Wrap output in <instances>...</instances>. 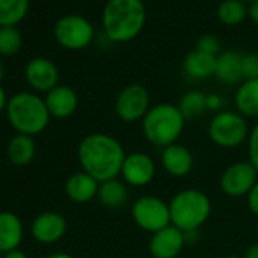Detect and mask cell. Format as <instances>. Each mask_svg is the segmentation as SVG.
Wrapping results in <instances>:
<instances>
[{
  "instance_id": "3957f363",
  "label": "cell",
  "mask_w": 258,
  "mask_h": 258,
  "mask_svg": "<svg viewBox=\"0 0 258 258\" xmlns=\"http://www.w3.org/2000/svg\"><path fill=\"white\" fill-rule=\"evenodd\" d=\"M5 112L17 134L29 137L41 134L52 118L44 99L29 91H22L10 97Z\"/></svg>"
},
{
  "instance_id": "1f68e13d",
  "label": "cell",
  "mask_w": 258,
  "mask_h": 258,
  "mask_svg": "<svg viewBox=\"0 0 258 258\" xmlns=\"http://www.w3.org/2000/svg\"><path fill=\"white\" fill-rule=\"evenodd\" d=\"M222 106H223V97L222 96H219L216 93L207 94V109L208 111L219 112V111H222Z\"/></svg>"
},
{
  "instance_id": "30bf717a",
  "label": "cell",
  "mask_w": 258,
  "mask_h": 258,
  "mask_svg": "<svg viewBox=\"0 0 258 258\" xmlns=\"http://www.w3.org/2000/svg\"><path fill=\"white\" fill-rule=\"evenodd\" d=\"M258 181V172L249 161L229 164L220 175V190L229 198H243L250 193Z\"/></svg>"
},
{
  "instance_id": "7402d4cb",
  "label": "cell",
  "mask_w": 258,
  "mask_h": 258,
  "mask_svg": "<svg viewBox=\"0 0 258 258\" xmlns=\"http://www.w3.org/2000/svg\"><path fill=\"white\" fill-rule=\"evenodd\" d=\"M97 199L99 202L108 208V210H118L123 205H126L127 199H129V191H127V185L118 179H108L99 184V190H97Z\"/></svg>"
},
{
  "instance_id": "d6a6232c",
  "label": "cell",
  "mask_w": 258,
  "mask_h": 258,
  "mask_svg": "<svg viewBox=\"0 0 258 258\" xmlns=\"http://www.w3.org/2000/svg\"><path fill=\"white\" fill-rule=\"evenodd\" d=\"M241 256H243V258H258V243L249 244Z\"/></svg>"
},
{
  "instance_id": "9c48e42d",
  "label": "cell",
  "mask_w": 258,
  "mask_h": 258,
  "mask_svg": "<svg viewBox=\"0 0 258 258\" xmlns=\"http://www.w3.org/2000/svg\"><path fill=\"white\" fill-rule=\"evenodd\" d=\"M55 38L56 41L70 50H81L87 47L94 35L91 23L81 16H66L59 19L55 25Z\"/></svg>"
},
{
  "instance_id": "d4e9b609",
  "label": "cell",
  "mask_w": 258,
  "mask_h": 258,
  "mask_svg": "<svg viewBox=\"0 0 258 258\" xmlns=\"http://www.w3.org/2000/svg\"><path fill=\"white\" fill-rule=\"evenodd\" d=\"M179 111L182 112L185 120L198 118L201 117L207 109V94L199 91V90H191L187 91L178 103Z\"/></svg>"
},
{
  "instance_id": "f35d334b",
  "label": "cell",
  "mask_w": 258,
  "mask_h": 258,
  "mask_svg": "<svg viewBox=\"0 0 258 258\" xmlns=\"http://www.w3.org/2000/svg\"><path fill=\"white\" fill-rule=\"evenodd\" d=\"M225 258H243V256H240V255H228Z\"/></svg>"
},
{
  "instance_id": "6da1fadb",
  "label": "cell",
  "mask_w": 258,
  "mask_h": 258,
  "mask_svg": "<svg viewBox=\"0 0 258 258\" xmlns=\"http://www.w3.org/2000/svg\"><path fill=\"white\" fill-rule=\"evenodd\" d=\"M126 155L121 143L105 133L88 134L78 146V160L82 172L99 182L118 178Z\"/></svg>"
},
{
  "instance_id": "9a60e30c",
  "label": "cell",
  "mask_w": 258,
  "mask_h": 258,
  "mask_svg": "<svg viewBox=\"0 0 258 258\" xmlns=\"http://www.w3.org/2000/svg\"><path fill=\"white\" fill-rule=\"evenodd\" d=\"M161 166L167 175L173 178H184L193 170L195 158L187 146L173 143L161 151Z\"/></svg>"
},
{
  "instance_id": "484cf974",
  "label": "cell",
  "mask_w": 258,
  "mask_h": 258,
  "mask_svg": "<svg viewBox=\"0 0 258 258\" xmlns=\"http://www.w3.org/2000/svg\"><path fill=\"white\" fill-rule=\"evenodd\" d=\"M247 16V8L240 0H223L217 8V17L223 25H240Z\"/></svg>"
},
{
  "instance_id": "e0dca14e",
  "label": "cell",
  "mask_w": 258,
  "mask_h": 258,
  "mask_svg": "<svg viewBox=\"0 0 258 258\" xmlns=\"http://www.w3.org/2000/svg\"><path fill=\"white\" fill-rule=\"evenodd\" d=\"M99 181L94 179L91 175L85 172H76L73 173L64 185L66 196L75 202V204H87L97 198L99 190Z\"/></svg>"
},
{
  "instance_id": "83f0119b",
  "label": "cell",
  "mask_w": 258,
  "mask_h": 258,
  "mask_svg": "<svg viewBox=\"0 0 258 258\" xmlns=\"http://www.w3.org/2000/svg\"><path fill=\"white\" fill-rule=\"evenodd\" d=\"M241 70H243V79L244 81L258 79V55L256 53L243 55Z\"/></svg>"
},
{
  "instance_id": "ac0fdd59",
  "label": "cell",
  "mask_w": 258,
  "mask_h": 258,
  "mask_svg": "<svg viewBox=\"0 0 258 258\" xmlns=\"http://www.w3.org/2000/svg\"><path fill=\"white\" fill-rule=\"evenodd\" d=\"M25 229L22 219L13 211H0V252L7 253L19 249Z\"/></svg>"
},
{
  "instance_id": "5b68a950",
  "label": "cell",
  "mask_w": 258,
  "mask_h": 258,
  "mask_svg": "<svg viewBox=\"0 0 258 258\" xmlns=\"http://www.w3.org/2000/svg\"><path fill=\"white\" fill-rule=\"evenodd\" d=\"M170 222L184 234L196 232L211 216V199L198 188H184L175 193L169 202Z\"/></svg>"
},
{
  "instance_id": "2e32d148",
  "label": "cell",
  "mask_w": 258,
  "mask_h": 258,
  "mask_svg": "<svg viewBox=\"0 0 258 258\" xmlns=\"http://www.w3.org/2000/svg\"><path fill=\"white\" fill-rule=\"evenodd\" d=\"M46 106L50 117L53 118H69L78 109V94L69 85H56L53 90L46 93Z\"/></svg>"
},
{
  "instance_id": "603a6c76",
  "label": "cell",
  "mask_w": 258,
  "mask_h": 258,
  "mask_svg": "<svg viewBox=\"0 0 258 258\" xmlns=\"http://www.w3.org/2000/svg\"><path fill=\"white\" fill-rule=\"evenodd\" d=\"M235 111L243 117H258V79L243 81L234 94Z\"/></svg>"
},
{
  "instance_id": "7a4b0ae2",
  "label": "cell",
  "mask_w": 258,
  "mask_h": 258,
  "mask_svg": "<svg viewBox=\"0 0 258 258\" xmlns=\"http://www.w3.org/2000/svg\"><path fill=\"white\" fill-rule=\"evenodd\" d=\"M103 31L114 43L134 40L143 29L146 8L142 0H109L103 10Z\"/></svg>"
},
{
  "instance_id": "4dcf8cb0",
  "label": "cell",
  "mask_w": 258,
  "mask_h": 258,
  "mask_svg": "<svg viewBox=\"0 0 258 258\" xmlns=\"http://www.w3.org/2000/svg\"><path fill=\"white\" fill-rule=\"evenodd\" d=\"M246 201H247V208L250 210V213L258 217V181L255 182L250 193L246 196Z\"/></svg>"
},
{
  "instance_id": "cb8c5ba5",
  "label": "cell",
  "mask_w": 258,
  "mask_h": 258,
  "mask_svg": "<svg viewBox=\"0 0 258 258\" xmlns=\"http://www.w3.org/2000/svg\"><path fill=\"white\" fill-rule=\"evenodd\" d=\"M29 11V0H0V28L16 26Z\"/></svg>"
},
{
  "instance_id": "d6986e66",
  "label": "cell",
  "mask_w": 258,
  "mask_h": 258,
  "mask_svg": "<svg viewBox=\"0 0 258 258\" xmlns=\"http://www.w3.org/2000/svg\"><path fill=\"white\" fill-rule=\"evenodd\" d=\"M241 61L243 55L237 50H226L217 56V66H216V78L226 85L238 84L243 79V70H241Z\"/></svg>"
},
{
  "instance_id": "44dd1931",
  "label": "cell",
  "mask_w": 258,
  "mask_h": 258,
  "mask_svg": "<svg viewBox=\"0 0 258 258\" xmlns=\"http://www.w3.org/2000/svg\"><path fill=\"white\" fill-rule=\"evenodd\" d=\"M37 154V145L34 137L17 134L7 145V157L11 164L23 167L34 161Z\"/></svg>"
},
{
  "instance_id": "8d00e7d4",
  "label": "cell",
  "mask_w": 258,
  "mask_h": 258,
  "mask_svg": "<svg viewBox=\"0 0 258 258\" xmlns=\"http://www.w3.org/2000/svg\"><path fill=\"white\" fill-rule=\"evenodd\" d=\"M44 258H75V256L70 255V253H67V252H53V253H49Z\"/></svg>"
},
{
  "instance_id": "ba28073f",
  "label": "cell",
  "mask_w": 258,
  "mask_h": 258,
  "mask_svg": "<svg viewBox=\"0 0 258 258\" xmlns=\"http://www.w3.org/2000/svg\"><path fill=\"white\" fill-rule=\"evenodd\" d=\"M114 109L117 117L124 123L142 121L151 109L149 91L140 84L124 87L115 97Z\"/></svg>"
},
{
  "instance_id": "4fadbf2b",
  "label": "cell",
  "mask_w": 258,
  "mask_h": 258,
  "mask_svg": "<svg viewBox=\"0 0 258 258\" xmlns=\"http://www.w3.org/2000/svg\"><path fill=\"white\" fill-rule=\"evenodd\" d=\"M67 231V220L56 211H44L38 214L31 225V234L41 244H53L59 241Z\"/></svg>"
},
{
  "instance_id": "8992f818",
  "label": "cell",
  "mask_w": 258,
  "mask_h": 258,
  "mask_svg": "<svg viewBox=\"0 0 258 258\" xmlns=\"http://www.w3.org/2000/svg\"><path fill=\"white\" fill-rule=\"evenodd\" d=\"M246 117L237 111H219L208 123L210 140L222 149H235L249 139Z\"/></svg>"
},
{
  "instance_id": "4316f807",
  "label": "cell",
  "mask_w": 258,
  "mask_h": 258,
  "mask_svg": "<svg viewBox=\"0 0 258 258\" xmlns=\"http://www.w3.org/2000/svg\"><path fill=\"white\" fill-rule=\"evenodd\" d=\"M23 38L20 31L16 26H2L0 28V55L13 56L22 47Z\"/></svg>"
},
{
  "instance_id": "836d02e7",
  "label": "cell",
  "mask_w": 258,
  "mask_h": 258,
  "mask_svg": "<svg viewBox=\"0 0 258 258\" xmlns=\"http://www.w3.org/2000/svg\"><path fill=\"white\" fill-rule=\"evenodd\" d=\"M247 14L250 17V20L258 25V0H253V2L250 4V7L247 10Z\"/></svg>"
},
{
  "instance_id": "ffe728a7",
  "label": "cell",
  "mask_w": 258,
  "mask_h": 258,
  "mask_svg": "<svg viewBox=\"0 0 258 258\" xmlns=\"http://www.w3.org/2000/svg\"><path fill=\"white\" fill-rule=\"evenodd\" d=\"M217 56L204 53L198 49L191 50L182 62L184 72L191 79H207L216 75Z\"/></svg>"
},
{
  "instance_id": "74e56055",
  "label": "cell",
  "mask_w": 258,
  "mask_h": 258,
  "mask_svg": "<svg viewBox=\"0 0 258 258\" xmlns=\"http://www.w3.org/2000/svg\"><path fill=\"white\" fill-rule=\"evenodd\" d=\"M4 78H5V64L0 59V82L4 81Z\"/></svg>"
},
{
  "instance_id": "277c9868",
  "label": "cell",
  "mask_w": 258,
  "mask_h": 258,
  "mask_svg": "<svg viewBox=\"0 0 258 258\" xmlns=\"http://www.w3.org/2000/svg\"><path fill=\"white\" fill-rule=\"evenodd\" d=\"M185 126V118L178 105L158 103L151 106L142 120V133L145 139L157 148H167L178 143Z\"/></svg>"
},
{
  "instance_id": "7c38bea8",
  "label": "cell",
  "mask_w": 258,
  "mask_h": 258,
  "mask_svg": "<svg viewBox=\"0 0 258 258\" xmlns=\"http://www.w3.org/2000/svg\"><path fill=\"white\" fill-rule=\"evenodd\" d=\"M185 244V234L170 223L152 234L149 240V253L154 258H176Z\"/></svg>"
},
{
  "instance_id": "f546056e",
  "label": "cell",
  "mask_w": 258,
  "mask_h": 258,
  "mask_svg": "<svg viewBox=\"0 0 258 258\" xmlns=\"http://www.w3.org/2000/svg\"><path fill=\"white\" fill-rule=\"evenodd\" d=\"M196 49L204 52V53H208V55H213V56H219V50H220V43L216 37L213 35H204L198 40L196 43Z\"/></svg>"
},
{
  "instance_id": "8fae6325",
  "label": "cell",
  "mask_w": 258,
  "mask_h": 258,
  "mask_svg": "<svg viewBox=\"0 0 258 258\" xmlns=\"http://www.w3.org/2000/svg\"><path fill=\"white\" fill-rule=\"evenodd\" d=\"M157 166L151 155L145 152L127 154L121 166V181L129 187H146L155 178Z\"/></svg>"
},
{
  "instance_id": "5bb4252c",
  "label": "cell",
  "mask_w": 258,
  "mask_h": 258,
  "mask_svg": "<svg viewBox=\"0 0 258 258\" xmlns=\"http://www.w3.org/2000/svg\"><path fill=\"white\" fill-rule=\"evenodd\" d=\"M26 82L40 93H49L58 85L59 73L56 66L47 58H32L25 69Z\"/></svg>"
},
{
  "instance_id": "ab89813d",
  "label": "cell",
  "mask_w": 258,
  "mask_h": 258,
  "mask_svg": "<svg viewBox=\"0 0 258 258\" xmlns=\"http://www.w3.org/2000/svg\"><path fill=\"white\" fill-rule=\"evenodd\" d=\"M256 238H258V225H256Z\"/></svg>"
},
{
  "instance_id": "52a82bcc",
  "label": "cell",
  "mask_w": 258,
  "mask_h": 258,
  "mask_svg": "<svg viewBox=\"0 0 258 258\" xmlns=\"http://www.w3.org/2000/svg\"><path fill=\"white\" fill-rule=\"evenodd\" d=\"M131 217L140 229L151 234L172 223L169 204L154 195H146L136 199L131 207Z\"/></svg>"
},
{
  "instance_id": "f1b7e54d",
  "label": "cell",
  "mask_w": 258,
  "mask_h": 258,
  "mask_svg": "<svg viewBox=\"0 0 258 258\" xmlns=\"http://www.w3.org/2000/svg\"><path fill=\"white\" fill-rule=\"evenodd\" d=\"M246 143H247V161L258 172V123L250 129L249 139Z\"/></svg>"
},
{
  "instance_id": "e575fe53",
  "label": "cell",
  "mask_w": 258,
  "mask_h": 258,
  "mask_svg": "<svg viewBox=\"0 0 258 258\" xmlns=\"http://www.w3.org/2000/svg\"><path fill=\"white\" fill-rule=\"evenodd\" d=\"M8 96H7V91L4 90V87L0 85V114L4 111H7V105H8Z\"/></svg>"
},
{
  "instance_id": "d590c367",
  "label": "cell",
  "mask_w": 258,
  "mask_h": 258,
  "mask_svg": "<svg viewBox=\"0 0 258 258\" xmlns=\"http://www.w3.org/2000/svg\"><path fill=\"white\" fill-rule=\"evenodd\" d=\"M4 258H29L26 255V252H23L22 249H14L11 252H7L4 253Z\"/></svg>"
}]
</instances>
